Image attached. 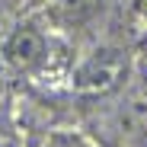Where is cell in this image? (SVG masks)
I'll list each match as a JSON object with an SVG mask.
<instances>
[{
  "label": "cell",
  "instance_id": "6da1fadb",
  "mask_svg": "<svg viewBox=\"0 0 147 147\" xmlns=\"http://www.w3.org/2000/svg\"><path fill=\"white\" fill-rule=\"evenodd\" d=\"M0 58L7 67L26 77H45L61 64V42L55 32L42 26L38 19H22L3 35L0 42Z\"/></svg>",
  "mask_w": 147,
  "mask_h": 147
},
{
  "label": "cell",
  "instance_id": "7a4b0ae2",
  "mask_svg": "<svg viewBox=\"0 0 147 147\" xmlns=\"http://www.w3.org/2000/svg\"><path fill=\"white\" fill-rule=\"evenodd\" d=\"M115 74H118V64L109 58V51H96V55H90L80 67H77V80L80 86H86V90H96V86H109L112 80H115Z\"/></svg>",
  "mask_w": 147,
  "mask_h": 147
},
{
  "label": "cell",
  "instance_id": "3957f363",
  "mask_svg": "<svg viewBox=\"0 0 147 147\" xmlns=\"http://www.w3.org/2000/svg\"><path fill=\"white\" fill-rule=\"evenodd\" d=\"M99 16V0H61L58 3V19L64 26H86L90 19Z\"/></svg>",
  "mask_w": 147,
  "mask_h": 147
},
{
  "label": "cell",
  "instance_id": "277c9868",
  "mask_svg": "<svg viewBox=\"0 0 147 147\" xmlns=\"http://www.w3.org/2000/svg\"><path fill=\"white\" fill-rule=\"evenodd\" d=\"M0 147H13V144H7V141H0Z\"/></svg>",
  "mask_w": 147,
  "mask_h": 147
}]
</instances>
